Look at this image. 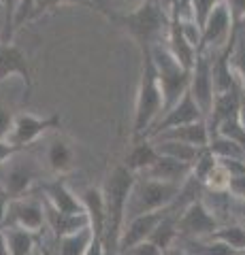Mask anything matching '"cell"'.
<instances>
[{
    "instance_id": "6da1fadb",
    "label": "cell",
    "mask_w": 245,
    "mask_h": 255,
    "mask_svg": "<svg viewBox=\"0 0 245 255\" xmlns=\"http://www.w3.org/2000/svg\"><path fill=\"white\" fill-rule=\"evenodd\" d=\"M107 19L117 23L128 34L130 41L139 47L141 55L149 53L154 45L162 43L171 26V17L162 9L160 0H143L137 9L126 13H109Z\"/></svg>"
},
{
    "instance_id": "7a4b0ae2",
    "label": "cell",
    "mask_w": 245,
    "mask_h": 255,
    "mask_svg": "<svg viewBox=\"0 0 245 255\" xmlns=\"http://www.w3.org/2000/svg\"><path fill=\"white\" fill-rule=\"evenodd\" d=\"M134 179H137V174L130 172L124 164H117L107 172L105 183L100 187L102 198H105V213H107L105 234H102V245H105L107 255H117V241H120L126 204H128V196Z\"/></svg>"
},
{
    "instance_id": "3957f363",
    "label": "cell",
    "mask_w": 245,
    "mask_h": 255,
    "mask_svg": "<svg viewBox=\"0 0 245 255\" xmlns=\"http://www.w3.org/2000/svg\"><path fill=\"white\" fill-rule=\"evenodd\" d=\"M141 79L137 87V100H134V117H132V140L145 138L149 128L156 124V119L162 115V94L158 87L156 70L149 53L141 55Z\"/></svg>"
},
{
    "instance_id": "277c9868",
    "label": "cell",
    "mask_w": 245,
    "mask_h": 255,
    "mask_svg": "<svg viewBox=\"0 0 245 255\" xmlns=\"http://www.w3.org/2000/svg\"><path fill=\"white\" fill-rule=\"evenodd\" d=\"M149 58H152L158 87H160V94H162V113H164V111H169L173 105H177L181 96L188 92L190 70L184 68L173 58L171 51L167 49V45H164V41L149 49Z\"/></svg>"
},
{
    "instance_id": "5b68a950",
    "label": "cell",
    "mask_w": 245,
    "mask_h": 255,
    "mask_svg": "<svg viewBox=\"0 0 245 255\" xmlns=\"http://www.w3.org/2000/svg\"><path fill=\"white\" fill-rule=\"evenodd\" d=\"M179 189L181 185L154 181V179L143 177V174H137V179L132 183V189H130V196H128V204H126L124 223L132 217H137V215L169 209L175 202Z\"/></svg>"
},
{
    "instance_id": "8992f818",
    "label": "cell",
    "mask_w": 245,
    "mask_h": 255,
    "mask_svg": "<svg viewBox=\"0 0 245 255\" xmlns=\"http://www.w3.org/2000/svg\"><path fill=\"white\" fill-rule=\"evenodd\" d=\"M60 126H62V117L58 113L38 117L34 113L23 111V113H15L13 128H11L6 140L26 151V149H32L38 142V138H43L45 134L60 130Z\"/></svg>"
},
{
    "instance_id": "52a82bcc",
    "label": "cell",
    "mask_w": 245,
    "mask_h": 255,
    "mask_svg": "<svg viewBox=\"0 0 245 255\" xmlns=\"http://www.w3.org/2000/svg\"><path fill=\"white\" fill-rule=\"evenodd\" d=\"M9 77H19L23 81V105H28L34 90V70L26 51L13 41L0 43V83Z\"/></svg>"
},
{
    "instance_id": "ba28073f",
    "label": "cell",
    "mask_w": 245,
    "mask_h": 255,
    "mask_svg": "<svg viewBox=\"0 0 245 255\" xmlns=\"http://www.w3.org/2000/svg\"><path fill=\"white\" fill-rule=\"evenodd\" d=\"M222 226L201 198L186 204L177 215V238H207Z\"/></svg>"
},
{
    "instance_id": "9c48e42d",
    "label": "cell",
    "mask_w": 245,
    "mask_h": 255,
    "mask_svg": "<svg viewBox=\"0 0 245 255\" xmlns=\"http://www.w3.org/2000/svg\"><path fill=\"white\" fill-rule=\"evenodd\" d=\"M9 226L23 228L28 232L43 234L45 230V204L41 196H34L32 191L21 198H13L6 206V221Z\"/></svg>"
},
{
    "instance_id": "30bf717a",
    "label": "cell",
    "mask_w": 245,
    "mask_h": 255,
    "mask_svg": "<svg viewBox=\"0 0 245 255\" xmlns=\"http://www.w3.org/2000/svg\"><path fill=\"white\" fill-rule=\"evenodd\" d=\"M237 30L233 26L231 13H228L226 4L220 2L216 9L211 11V15L207 17V21L203 23L201 28V45L196 51H209V53H218L222 51L224 47L231 41V36L237 34Z\"/></svg>"
},
{
    "instance_id": "8fae6325",
    "label": "cell",
    "mask_w": 245,
    "mask_h": 255,
    "mask_svg": "<svg viewBox=\"0 0 245 255\" xmlns=\"http://www.w3.org/2000/svg\"><path fill=\"white\" fill-rule=\"evenodd\" d=\"M190 96L199 105L203 117L207 119L213 102V77H211V53L209 51H196L194 64L190 68Z\"/></svg>"
},
{
    "instance_id": "7c38bea8",
    "label": "cell",
    "mask_w": 245,
    "mask_h": 255,
    "mask_svg": "<svg viewBox=\"0 0 245 255\" xmlns=\"http://www.w3.org/2000/svg\"><path fill=\"white\" fill-rule=\"evenodd\" d=\"M15 157L11 159V162H6L9 164V168L4 170L2 185H0L9 200L30 194V191H32V185L38 181L41 170H43L41 166L36 164L34 157H28V159H23V162H15Z\"/></svg>"
},
{
    "instance_id": "4fadbf2b",
    "label": "cell",
    "mask_w": 245,
    "mask_h": 255,
    "mask_svg": "<svg viewBox=\"0 0 245 255\" xmlns=\"http://www.w3.org/2000/svg\"><path fill=\"white\" fill-rule=\"evenodd\" d=\"M41 157L47 172L53 174V177H66V174H70L77 168V153L73 140L64 136V134H60L58 130L47 140Z\"/></svg>"
},
{
    "instance_id": "5bb4252c",
    "label": "cell",
    "mask_w": 245,
    "mask_h": 255,
    "mask_svg": "<svg viewBox=\"0 0 245 255\" xmlns=\"http://www.w3.org/2000/svg\"><path fill=\"white\" fill-rule=\"evenodd\" d=\"M194 122H205V117L201 113L199 105L194 102V98L190 96V92H186L179 98L177 105H173L169 111H164V113L156 119V124L149 128L145 138H154L164 130H171V128H177V126H186V124H194Z\"/></svg>"
},
{
    "instance_id": "9a60e30c",
    "label": "cell",
    "mask_w": 245,
    "mask_h": 255,
    "mask_svg": "<svg viewBox=\"0 0 245 255\" xmlns=\"http://www.w3.org/2000/svg\"><path fill=\"white\" fill-rule=\"evenodd\" d=\"M41 194H43L41 196L43 202L60 213H83L81 200L68 189L64 177H56L53 181L41 183Z\"/></svg>"
},
{
    "instance_id": "2e32d148",
    "label": "cell",
    "mask_w": 245,
    "mask_h": 255,
    "mask_svg": "<svg viewBox=\"0 0 245 255\" xmlns=\"http://www.w3.org/2000/svg\"><path fill=\"white\" fill-rule=\"evenodd\" d=\"M79 200H81L83 213L88 217L90 230L94 236L102 238L105 234V223H107V213H105V198H102V189L96 185H88L81 194H79Z\"/></svg>"
},
{
    "instance_id": "e0dca14e",
    "label": "cell",
    "mask_w": 245,
    "mask_h": 255,
    "mask_svg": "<svg viewBox=\"0 0 245 255\" xmlns=\"http://www.w3.org/2000/svg\"><path fill=\"white\" fill-rule=\"evenodd\" d=\"M141 174L147 177V179H154V181L173 183V185H184V181L192 174V166L184 164V162H177V159H171V157L158 155L156 162Z\"/></svg>"
},
{
    "instance_id": "ac0fdd59",
    "label": "cell",
    "mask_w": 245,
    "mask_h": 255,
    "mask_svg": "<svg viewBox=\"0 0 245 255\" xmlns=\"http://www.w3.org/2000/svg\"><path fill=\"white\" fill-rule=\"evenodd\" d=\"M45 228H49L53 232V238L58 241V238L73 234L81 228H90V223L85 213H60L45 204Z\"/></svg>"
},
{
    "instance_id": "d6986e66",
    "label": "cell",
    "mask_w": 245,
    "mask_h": 255,
    "mask_svg": "<svg viewBox=\"0 0 245 255\" xmlns=\"http://www.w3.org/2000/svg\"><path fill=\"white\" fill-rule=\"evenodd\" d=\"M154 138L177 140V142H184V145L205 149L209 145V130H207V124L205 122H194V124H186V126H177V128H171V130H164Z\"/></svg>"
},
{
    "instance_id": "ffe728a7",
    "label": "cell",
    "mask_w": 245,
    "mask_h": 255,
    "mask_svg": "<svg viewBox=\"0 0 245 255\" xmlns=\"http://www.w3.org/2000/svg\"><path fill=\"white\" fill-rule=\"evenodd\" d=\"M164 45H167V49L171 51V55L181 64V66L188 68V70L192 68L194 58H196V47H192L184 38V34H181V30H179L177 17L171 19L169 34H167V38H164Z\"/></svg>"
},
{
    "instance_id": "44dd1931",
    "label": "cell",
    "mask_w": 245,
    "mask_h": 255,
    "mask_svg": "<svg viewBox=\"0 0 245 255\" xmlns=\"http://www.w3.org/2000/svg\"><path fill=\"white\" fill-rule=\"evenodd\" d=\"M2 234H4V243L9 247L11 255H30L41 245V234L28 232V230L17 228V226H9V223L2 226Z\"/></svg>"
},
{
    "instance_id": "7402d4cb",
    "label": "cell",
    "mask_w": 245,
    "mask_h": 255,
    "mask_svg": "<svg viewBox=\"0 0 245 255\" xmlns=\"http://www.w3.org/2000/svg\"><path fill=\"white\" fill-rule=\"evenodd\" d=\"M158 159V153L152 145L149 138H141V140H132V147L128 151V155L124 157V166L134 174H141L143 170H147L149 166Z\"/></svg>"
},
{
    "instance_id": "603a6c76",
    "label": "cell",
    "mask_w": 245,
    "mask_h": 255,
    "mask_svg": "<svg viewBox=\"0 0 245 255\" xmlns=\"http://www.w3.org/2000/svg\"><path fill=\"white\" fill-rule=\"evenodd\" d=\"M177 215H179V211L171 204L169 211L164 213V217L158 221V226L152 230V234L147 238V241L154 243L160 251L169 249L171 245L177 243Z\"/></svg>"
},
{
    "instance_id": "cb8c5ba5",
    "label": "cell",
    "mask_w": 245,
    "mask_h": 255,
    "mask_svg": "<svg viewBox=\"0 0 245 255\" xmlns=\"http://www.w3.org/2000/svg\"><path fill=\"white\" fill-rule=\"evenodd\" d=\"M177 243L184 247L190 255H239L233 247L218 241L213 236L207 238H177Z\"/></svg>"
},
{
    "instance_id": "d4e9b609",
    "label": "cell",
    "mask_w": 245,
    "mask_h": 255,
    "mask_svg": "<svg viewBox=\"0 0 245 255\" xmlns=\"http://www.w3.org/2000/svg\"><path fill=\"white\" fill-rule=\"evenodd\" d=\"M149 140H152V145H154L158 155L177 159V162H184V164H190V166L194 164V159L199 157V153L203 151L199 147L184 145V142H177V140H162V138H149Z\"/></svg>"
},
{
    "instance_id": "484cf974",
    "label": "cell",
    "mask_w": 245,
    "mask_h": 255,
    "mask_svg": "<svg viewBox=\"0 0 245 255\" xmlns=\"http://www.w3.org/2000/svg\"><path fill=\"white\" fill-rule=\"evenodd\" d=\"M92 238L94 234L90 228H81L73 234L62 236L58 238V255H85Z\"/></svg>"
},
{
    "instance_id": "4316f807",
    "label": "cell",
    "mask_w": 245,
    "mask_h": 255,
    "mask_svg": "<svg viewBox=\"0 0 245 255\" xmlns=\"http://www.w3.org/2000/svg\"><path fill=\"white\" fill-rule=\"evenodd\" d=\"M228 64H231V70H233V77L237 85H239V92L245 100V36L237 34V41L231 49V55H228Z\"/></svg>"
},
{
    "instance_id": "83f0119b",
    "label": "cell",
    "mask_w": 245,
    "mask_h": 255,
    "mask_svg": "<svg viewBox=\"0 0 245 255\" xmlns=\"http://www.w3.org/2000/svg\"><path fill=\"white\" fill-rule=\"evenodd\" d=\"M211 236L233 247L239 255H245V226L241 223H222Z\"/></svg>"
},
{
    "instance_id": "f1b7e54d",
    "label": "cell",
    "mask_w": 245,
    "mask_h": 255,
    "mask_svg": "<svg viewBox=\"0 0 245 255\" xmlns=\"http://www.w3.org/2000/svg\"><path fill=\"white\" fill-rule=\"evenodd\" d=\"M75 4H88V6H92L90 0H36L34 11H32V15H30V21L41 19V17H45V15L62 9V6H75Z\"/></svg>"
},
{
    "instance_id": "f546056e",
    "label": "cell",
    "mask_w": 245,
    "mask_h": 255,
    "mask_svg": "<svg viewBox=\"0 0 245 255\" xmlns=\"http://www.w3.org/2000/svg\"><path fill=\"white\" fill-rule=\"evenodd\" d=\"M222 2V0H190L188 4V15L186 17L192 19L196 26L203 28V23L207 21V17L211 15V11Z\"/></svg>"
},
{
    "instance_id": "4dcf8cb0",
    "label": "cell",
    "mask_w": 245,
    "mask_h": 255,
    "mask_svg": "<svg viewBox=\"0 0 245 255\" xmlns=\"http://www.w3.org/2000/svg\"><path fill=\"white\" fill-rule=\"evenodd\" d=\"M228 181H231L228 172L218 164V159H216V166H213L211 172L203 181V187H205V191H216V194H220V191H228Z\"/></svg>"
},
{
    "instance_id": "1f68e13d",
    "label": "cell",
    "mask_w": 245,
    "mask_h": 255,
    "mask_svg": "<svg viewBox=\"0 0 245 255\" xmlns=\"http://www.w3.org/2000/svg\"><path fill=\"white\" fill-rule=\"evenodd\" d=\"M111 2V6H102V9H98L100 13H126V11H132L137 9V6L143 2V0H94L92 2V9L94 6H100V4H109Z\"/></svg>"
},
{
    "instance_id": "d6a6232c",
    "label": "cell",
    "mask_w": 245,
    "mask_h": 255,
    "mask_svg": "<svg viewBox=\"0 0 245 255\" xmlns=\"http://www.w3.org/2000/svg\"><path fill=\"white\" fill-rule=\"evenodd\" d=\"M36 0H19L17 9H15V19H13V30H21L26 23H30V15L34 11Z\"/></svg>"
},
{
    "instance_id": "836d02e7",
    "label": "cell",
    "mask_w": 245,
    "mask_h": 255,
    "mask_svg": "<svg viewBox=\"0 0 245 255\" xmlns=\"http://www.w3.org/2000/svg\"><path fill=\"white\" fill-rule=\"evenodd\" d=\"M228 196L237 202L245 200V172L237 174V177H231V181H228Z\"/></svg>"
},
{
    "instance_id": "e575fe53",
    "label": "cell",
    "mask_w": 245,
    "mask_h": 255,
    "mask_svg": "<svg viewBox=\"0 0 245 255\" xmlns=\"http://www.w3.org/2000/svg\"><path fill=\"white\" fill-rule=\"evenodd\" d=\"M13 119H15V113L11 107H6L0 102V138H6L13 128Z\"/></svg>"
},
{
    "instance_id": "d590c367",
    "label": "cell",
    "mask_w": 245,
    "mask_h": 255,
    "mask_svg": "<svg viewBox=\"0 0 245 255\" xmlns=\"http://www.w3.org/2000/svg\"><path fill=\"white\" fill-rule=\"evenodd\" d=\"M120 255H162V251L158 249L154 243L143 241V243H137L134 247H130V249H126V251L120 253Z\"/></svg>"
},
{
    "instance_id": "8d00e7d4",
    "label": "cell",
    "mask_w": 245,
    "mask_h": 255,
    "mask_svg": "<svg viewBox=\"0 0 245 255\" xmlns=\"http://www.w3.org/2000/svg\"><path fill=\"white\" fill-rule=\"evenodd\" d=\"M26 151H28V149H26ZM19 153H23V149L15 147L13 142H9L6 138H0V166H4L6 162H11V159H13L15 155H19Z\"/></svg>"
},
{
    "instance_id": "74e56055",
    "label": "cell",
    "mask_w": 245,
    "mask_h": 255,
    "mask_svg": "<svg viewBox=\"0 0 245 255\" xmlns=\"http://www.w3.org/2000/svg\"><path fill=\"white\" fill-rule=\"evenodd\" d=\"M222 2L226 4L228 13H231V19H233V26L237 28V23L245 15V0H222Z\"/></svg>"
},
{
    "instance_id": "f35d334b",
    "label": "cell",
    "mask_w": 245,
    "mask_h": 255,
    "mask_svg": "<svg viewBox=\"0 0 245 255\" xmlns=\"http://www.w3.org/2000/svg\"><path fill=\"white\" fill-rule=\"evenodd\" d=\"M218 164L228 172V177H237V174L245 172V162L243 159H218Z\"/></svg>"
},
{
    "instance_id": "ab89813d",
    "label": "cell",
    "mask_w": 245,
    "mask_h": 255,
    "mask_svg": "<svg viewBox=\"0 0 245 255\" xmlns=\"http://www.w3.org/2000/svg\"><path fill=\"white\" fill-rule=\"evenodd\" d=\"M13 41V30L9 26V21H6V13L2 9V4H0V43H11Z\"/></svg>"
},
{
    "instance_id": "60d3db41",
    "label": "cell",
    "mask_w": 245,
    "mask_h": 255,
    "mask_svg": "<svg viewBox=\"0 0 245 255\" xmlns=\"http://www.w3.org/2000/svg\"><path fill=\"white\" fill-rule=\"evenodd\" d=\"M17 2H19V0H0V4H2V9L6 13V21H9L11 30H13V19H15V9H17ZM13 36H15V30H13Z\"/></svg>"
},
{
    "instance_id": "b9f144b4",
    "label": "cell",
    "mask_w": 245,
    "mask_h": 255,
    "mask_svg": "<svg viewBox=\"0 0 245 255\" xmlns=\"http://www.w3.org/2000/svg\"><path fill=\"white\" fill-rule=\"evenodd\" d=\"M85 255H107L105 253V245H102V238L94 236L90 247H88V251H85Z\"/></svg>"
},
{
    "instance_id": "7bdbcfd3",
    "label": "cell",
    "mask_w": 245,
    "mask_h": 255,
    "mask_svg": "<svg viewBox=\"0 0 245 255\" xmlns=\"http://www.w3.org/2000/svg\"><path fill=\"white\" fill-rule=\"evenodd\" d=\"M6 206H9V198H6L4 191H0V228L6 221Z\"/></svg>"
},
{
    "instance_id": "ee69618b",
    "label": "cell",
    "mask_w": 245,
    "mask_h": 255,
    "mask_svg": "<svg viewBox=\"0 0 245 255\" xmlns=\"http://www.w3.org/2000/svg\"><path fill=\"white\" fill-rule=\"evenodd\" d=\"M162 255H190V253H188V251H186L179 243H175V245H171L169 249H164V251H162Z\"/></svg>"
},
{
    "instance_id": "f6af8a7d",
    "label": "cell",
    "mask_w": 245,
    "mask_h": 255,
    "mask_svg": "<svg viewBox=\"0 0 245 255\" xmlns=\"http://www.w3.org/2000/svg\"><path fill=\"white\" fill-rule=\"evenodd\" d=\"M0 255H11V253H9V247H6V243H4L2 228H0Z\"/></svg>"
},
{
    "instance_id": "bcb514c9",
    "label": "cell",
    "mask_w": 245,
    "mask_h": 255,
    "mask_svg": "<svg viewBox=\"0 0 245 255\" xmlns=\"http://www.w3.org/2000/svg\"><path fill=\"white\" fill-rule=\"evenodd\" d=\"M237 119H239V124H241V128H243V132H245V102L241 105L239 113H237Z\"/></svg>"
},
{
    "instance_id": "7dc6e473",
    "label": "cell",
    "mask_w": 245,
    "mask_h": 255,
    "mask_svg": "<svg viewBox=\"0 0 245 255\" xmlns=\"http://www.w3.org/2000/svg\"><path fill=\"white\" fill-rule=\"evenodd\" d=\"M237 202V200H235ZM237 213H241V217L245 219V200L243 202H237Z\"/></svg>"
},
{
    "instance_id": "c3c4849f",
    "label": "cell",
    "mask_w": 245,
    "mask_h": 255,
    "mask_svg": "<svg viewBox=\"0 0 245 255\" xmlns=\"http://www.w3.org/2000/svg\"><path fill=\"white\" fill-rule=\"evenodd\" d=\"M237 30H239V32H245V15L241 17V21L237 23Z\"/></svg>"
},
{
    "instance_id": "681fc988",
    "label": "cell",
    "mask_w": 245,
    "mask_h": 255,
    "mask_svg": "<svg viewBox=\"0 0 245 255\" xmlns=\"http://www.w3.org/2000/svg\"><path fill=\"white\" fill-rule=\"evenodd\" d=\"M30 255H47V253L43 251V247H41V245H38V247H36V249H34L32 253H30Z\"/></svg>"
},
{
    "instance_id": "f907efd6",
    "label": "cell",
    "mask_w": 245,
    "mask_h": 255,
    "mask_svg": "<svg viewBox=\"0 0 245 255\" xmlns=\"http://www.w3.org/2000/svg\"><path fill=\"white\" fill-rule=\"evenodd\" d=\"M241 149H243V159H245V140H243V145H241Z\"/></svg>"
},
{
    "instance_id": "816d5d0a",
    "label": "cell",
    "mask_w": 245,
    "mask_h": 255,
    "mask_svg": "<svg viewBox=\"0 0 245 255\" xmlns=\"http://www.w3.org/2000/svg\"><path fill=\"white\" fill-rule=\"evenodd\" d=\"M241 34H243V36H245V32H241Z\"/></svg>"
},
{
    "instance_id": "f5cc1de1",
    "label": "cell",
    "mask_w": 245,
    "mask_h": 255,
    "mask_svg": "<svg viewBox=\"0 0 245 255\" xmlns=\"http://www.w3.org/2000/svg\"><path fill=\"white\" fill-rule=\"evenodd\" d=\"M90 2H94V0H90Z\"/></svg>"
},
{
    "instance_id": "db71d44e",
    "label": "cell",
    "mask_w": 245,
    "mask_h": 255,
    "mask_svg": "<svg viewBox=\"0 0 245 255\" xmlns=\"http://www.w3.org/2000/svg\"><path fill=\"white\" fill-rule=\"evenodd\" d=\"M0 191H2V187H0Z\"/></svg>"
},
{
    "instance_id": "11a10c76",
    "label": "cell",
    "mask_w": 245,
    "mask_h": 255,
    "mask_svg": "<svg viewBox=\"0 0 245 255\" xmlns=\"http://www.w3.org/2000/svg\"><path fill=\"white\" fill-rule=\"evenodd\" d=\"M117 255H120V253H117Z\"/></svg>"
}]
</instances>
